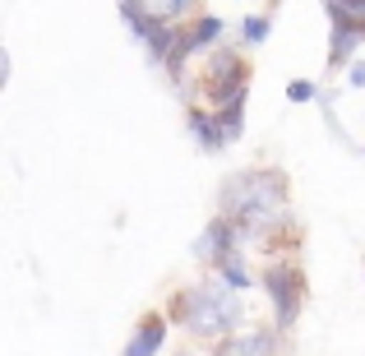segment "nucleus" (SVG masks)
<instances>
[{
	"label": "nucleus",
	"instance_id": "39448f33",
	"mask_svg": "<svg viewBox=\"0 0 365 356\" xmlns=\"http://www.w3.org/2000/svg\"><path fill=\"white\" fill-rule=\"evenodd\" d=\"M232 250H236V236H232V227H227L222 218H213V223L199 232V240H195V259L204 268H217L227 255H232Z\"/></svg>",
	"mask_w": 365,
	"mask_h": 356
},
{
	"label": "nucleus",
	"instance_id": "f257e3e1",
	"mask_svg": "<svg viewBox=\"0 0 365 356\" xmlns=\"http://www.w3.org/2000/svg\"><path fill=\"white\" fill-rule=\"evenodd\" d=\"M222 199V223L232 227L236 245H255L282 232L287 208H292V180L277 167H250V171H232L217 190Z\"/></svg>",
	"mask_w": 365,
	"mask_h": 356
},
{
	"label": "nucleus",
	"instance_id": "7ed1b4c3",
	"mask_svg": "<svg viewBox=\"0 0 365 356\" xmlns=\"http://www.w3.org/2000/svg\"><path fill=\"white\" fill-rule=\"evenodd\" d=\"M199 88H204V102H195V107H204V111H222L227 102L250 98V65H245V56L217 46V51L208 56V65H204Z\"/></svg>",
	"mask_w": 365,
	"mask_h": 356
},
{
	"label": "nucleus",
	"instance_id": "423d86ee",
	"mask_svg": "<svg viewBox=\"0 0 365 356\" xmlns=\"http://www.w3.org/2000/svg\"><path fill=\"white\" fill-rule=\"evenodd\" d=\"M162 347H167V320H162L158 310H148L139 324H134V333L120 347V356H158Z\"/></svg>",
	"mask_w": 365,
	"mask_h": 356
},
{
	"label": "nucleus",
	"instance_id": "4468645a",
	"mask_svg": "<svg viewBox=\"0 0 365 356\" xmlns=\"http://www.w3.org/2000/svg\"><path fill=\"white\" fill-rule=\"evenodd\" d=\"M180 356H195V352H180Z\"/></svg>",
	"mask_w": 365,
	"mask_h": 356
},
{
	"label": "nucleus",
	"instance_id": "20e7f679",
	"mask_svg": "<svg viewBox=\"0 0 365 356\" xmlns=\"http://www.w3.org/2000/svg\"><path fill=\"white\" fill-rule=\"evenodd\" d=\"M259 287H264L268 301H273L277 329H292L305 310V296H310V283H305L301 264H268L264 273H259Z\"/></svg>",
	"mask_w": 365,
	"mask_h": 356
},
{
	"label": "nucleus",
	"instance_id": "1a4fd4ad",
	"mask_svg": "<svg viewBox=\"0 0 365 356\" xmlns=\"http://www.w3.org/2000/svg\"><path fill=\"white\" fill-rule=\"evenodd\" d=\"M365 42V33L361 28H351V24H333V37H329V56H333V65H347L351 61V51Z\"/></svg>",
	"mask_w": 365,
	"mask_h": 356
},
{
	"label": "nucleus",
	"instance_id": "6e6552de",
	"mask_svg": "<svg viewBox=\"0 0 365 356\" xmlns=\"http://www.w3.org/2000/svg\"><path fill=\"white\" fill-rule=\"evenodd\" d=\"M190 134H195V143L204 153H222L227 148V139H222V125H217V116L213 111H204V107H195V102H190Z\"/></svg>",
	"mask_w": 365,
	"mask_h": 356
},
{
	"label": "nucleus",
	"instance_id": "ddd939ff",
	"mask_svg": "<svg viewBox=\"0 0 365 356\" xmlns=\"http://www.w3.org/2000/svg\"><path fill=\"white\" fill-rule=\"evenodd\" d=\"M9 70H14V65H9V51L0 46V93H5V83H9Z\"/></svg>",
	"mask_w": 365,
	"mask_h": 356
},
{
	"label": "nucleus",
	"instance_id": "9b49d317",
	"mask_svg": "<svg viewBox=\"0 0 365 356\" xmlns=\"http://www.w3.org/2000/svg\"><path fill=\"white\" fill-rule=\"evenodd\" d=\"M287 98H292V102H314V98H319V83H310V79H292V83H287Z\"/></svg>",
	"mask_w": 365,
	"mask_h": 356
},
{
	"label": "nucleus",
	"instance_id": "9d476101",
	"mask_svg": "<svg viewBox=\"0 0 365 356\" xmlns=\"http://www.w3.org/2000/svg\"><path fill=\"white\" fill-rule=\"evenodd\" d=\"M241 33H245V42H250V46H259V42H268V33H273V24H268V14H245Z\"/></svg>",
	"mask_w": 365,
	"mask_h": 356
},
{
	"label": "nucleus",
	"instance_id": "0eeeda50",
	"mask_svg": "<svg viewBox=\"0 0 365 356\" xmlns=\"http://www.w3.org/2000/svg\"><path fill=\"white\" fill-rule=\"evenodd\" d=\"M213 356H277V329H250L232 333L213 347Z\"/></svg>",
	"mask_w": 365,
	"mask_h": 356
},
{
	"label": "nucleus",
	"instance_id": "f03ea898",
	"mask_svg": "<svg viewBox=\"0 0 365 356\" xmlns=\"http://www.w3.org/2000/svg\"><path fill=\"white\" fill-rule=\"evenodd\" d=\"M162 320L180 324L195 342H222V338H232V333L241 329L245 310H241V292H232V287L217 283L213 273H204L199 283L180 287V292L171 296V305H167Z\"/></svg>",
	"mask_w": 365,
	"mask_h": 356
},
{
	"label": "nucleus",
	"instance_id": "f8f14e48",
	"mask_svg": "<svg viewBox=\"0 0 365 356\" xmlns=\"http://www.w3.org/2000/svg\"><path fill=\"white\" fill-rule=\"evenodd\" d=\"M347 83L351 88H365V65L361 61H347Z\"/></svg>",
	"mask_w": 365,
	"mask_h": 356
}]
</instances>
